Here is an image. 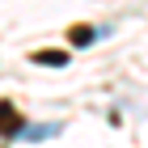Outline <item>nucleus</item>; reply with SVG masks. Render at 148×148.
<instances>
[{
    "label": "nucleus",
    "instance_id": "obj_1",
    "mask_svg": "<svg viewBox=\"0 0 148 148\" xmlns=\"http://www.w3.org/2000/svg\"><path fill=\"white\" fill-rule=\"evenodd\" d=\"M17 106L13 102H0V136H17Z\"/></svg>",
    "mask_w": 148,
    "mask_h": 148
},
{
    "label": "nucleus",
    "instance_id": "obj_2",
    "mask_svg": "<svg viewBox=\"0 0 148 148\" xmlns=\"http://www.w3.org/2000/svg\"><path fill=\"white\" fill-rule=\"evenodd\" d=\"M34 64H42V68H64L68 64V51H34Z\"/></svg>",
    "mask_w": 148,
    "mask_h": 148
},
{
    "label": "nucleus",
    "instance_id": "obj_4",
    "mask_svg": "<svg viewBox=\"0 0 148 148\" xmlns=\"http://www.w3.org/2000/svg\"><path fill=\"white\" fill-rule=\"evenodd\" d=\"M93 38H97V34H93L89 25H80V30H72V42H76V47H89Z\"/></svg>",
    "mask_w": 148,
    "mask_h": 148
},
{
    "label": "nucleus",
    "instance_id": "obj_3",
    "mask_svg": "<svg viewBox=\"0 0 148 148\" xmlns=\"http://www.w3.org/2000/svg\"><path fill=\"white\" fill-rule=\"evenodd\" d=\"M59 131V123H47V127H17V140H51Z\"/></svg>",
    "mask_w": 148,
    "mask_h": 148
}]
</instances>
